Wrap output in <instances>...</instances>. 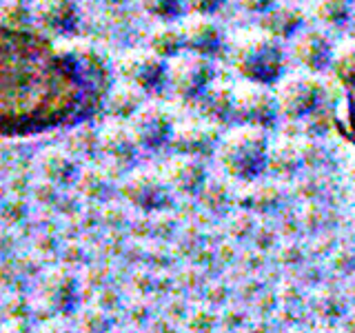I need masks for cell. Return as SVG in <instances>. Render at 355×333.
<instances>
[{
  "mask_svg": "<svg viewBox=\"0 0 355 333\" xmlns=\"http://www.w3.org/2000/svg\"><path fill=\"white\" fill-rule=\"evenodd\" d=\"M103 92L96 53L58 51L31 29L0 25V138L80 122L100 105Z\"/></svg>",
  "mask_w": 355,
  "mask_h": 333,
  "instance_id": "cell-1",
  "label": "cell"
},
{
  "mask_svg": "<svg viewBox=\"0 0 355 333\" xmlns=\"http://www.w3.org/2000/svg\"><path fill=\"white\" fill-rule=\"evenodd\" d=\"M31 16L44 31L69 33L76 29L80 11H78L76 0H33Z\"/></svg>",
  "mask_w": 355,
  "mask_h": 333,
  "instance_id": "cell-2",
  "label": "cell"
},
{
  "mask_svg": "<svg viewBox=\"0 0 355 333\" xmlns=\"http://www.w3.org/2000/svg\"><path fill=\"white\" fill-rule=\"evenodd\" d=\"M33 22L31 7L25 0H3L0 3V25L7 29H29Z\"/></svg>",
  "mask_w": 355,
  "mask_h": 333,
  "instance_id": "cell-3",
  "label": "cell"
},
{
  "mask_svg": "<svg viewBox=\"0 0 355 333\" xmlns=\"http://www.w3.org/2000/svg\"><path fill=\"white\" fill-rule=\"evenodd\" d=\"M142 3L149 11H153V14H158V16H164L166 11L171 9V0H142Z\"/></svg>",
  "mask_w": 355,
  "mask_h": 333,
  "instance_id": "cell-4",
  "label": "cell"
},
{
  "mask_svg": "<svg viewBox=\"0 0 355 333\" xmlns=\"http://www.w3.org/2000/svg\"><path fill=\"white\" fill-rule=\"evenodd\" d=\"M351 118H353V129H355V83L351 89Z\"/></svg>",
  "mask_w": 355,
  "mask_h": 333,
  "instance_id": "cell-5",
  "label": "cell"
},
{
  "mask_svg": "<svg viewBox=\"0 0 355 333\" xmlns=\"http://www.w3.org/2000/svg\"><path fill=\"white\" fill-rule=\"evenodd\" d=\"M107 3H120V0H107Z\"/></svg>",
  "mask_w": 355,
  "mask_h": 333,
  "instance_id": "cell-6",
  "label": "cell"
}]
</instances>
